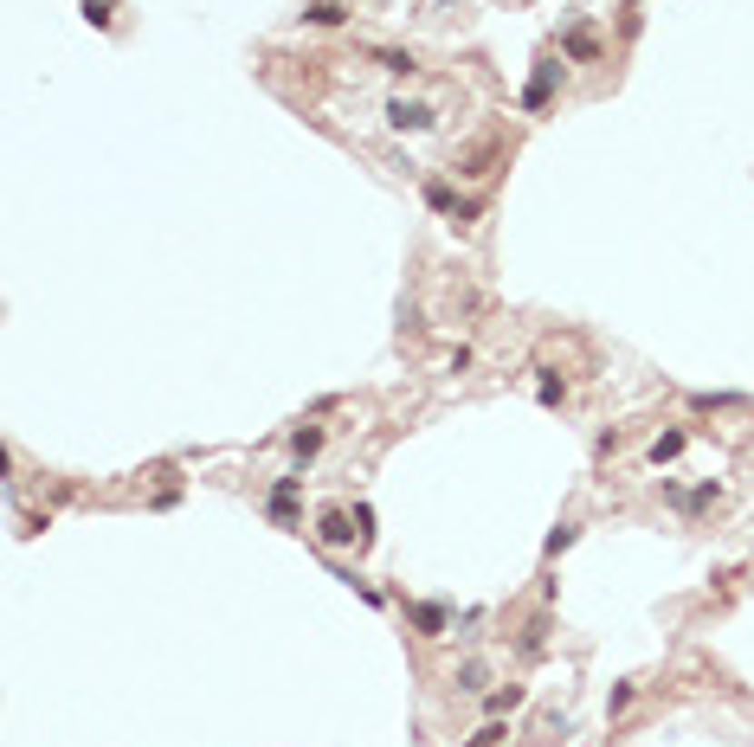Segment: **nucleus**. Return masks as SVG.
Wrapping results in <instances>:
<instances>
[{"label": "nucleus", "instance_id": "nucleus-10", "mask_svg": "<svg viewBox=\"0 0 754 747\" xmlns=\"http://www.w3.org/2000/svg\"><path fill=\"white\" fill-rule=\"evenodd\" d=\"M561 45H568V58H580V65H593V58H600V39H593L587 26H574V33H568Z\"/></svg>", "mask_w": 754, "mask_h": 747}, {"label": "nucleus", "instance_id": "nucleus-6", "mask_svg": "<svg viewBox=\"0 0 754 747\" xmlns=\"http://www.w3.org/2000/svg\"><path fill=\"white\" fill-rule=\"evenodd\" d=\"M406 619L420 625V638H445V625H451V619H445V606H432V600H420V606H406Z\"/></svg>", "mask_w": 754, "mask_h": 747}, {"label": "nucleus", "instance_id": "nucleus-8", "mask_svg": "<svg viewBox=\"0 0 754 747\" xmlns=\"http://www.w3.org/2000/svg\"><path fill=\"white\" fill-rule=\"evenodd\" d=\"M374 65L387 71V78H413V71H420V58H413V52H393V45H381V52H374Z\"/></svg>", "mask_w": 754, "mask_h": 747}, {"label": "nucleus", "instance_id": "nucleus-4", "mask_svg": "<svg viewBox=\"0 0 754 747\" xmlns=\"http://www.w3.org/2000/svg\"><path fill=\"white\" fill-rule=\"evenodd\" d=\"M316 542H322V548H349V542H362V522H349V509H322Z\"/></svg>", "mask_w": 754, "mask_h": 747}, {"label": "nucleus", "instance_id": "nucleus-7", "mask_svg": "<svg viewBox=\"0 0 754 747\" xmlns=\"http://www.w3.org/2000/svg\"><path fill=\"white\" fill-rule=\"evenodd\" d=\"M683 444H690V432H683V425H677V432H658L645 458H651V464H670V458H683Z\"/></svg>", "mask_w": 754, "mask_h": 747}, {"label": "nucleus", "instance_id": "nucleus-19", "mask_svg": "<svg viewBox=\"0 0 754 747\" xmlns=\"http://www.w3.org/2000/svg\"><path fill=\"white\" fill-rule=\"evenodd\" d=\"M78 7H84V20H91V26H110V7H104V0H78Z\"/></svg>", "mask_w": 754, "mask_h": 747}, {"label": "nucleus", "instance_id": "nucleus-12", "mask_svg": "<svg viewBox=\"0 0 754 747\" xmlns=\"http://www.w3.org/2000/svg\"><path fill=\"white\" fill-rule=\"evenodd\" d=\"M503 741H510V728H503V715H491V722L477 728V734H471L464 747H503Z\"/></svg>", "mask_w": 754, "mask_h": 747}, {"label": "nucleus", "instance_id": "nucleus-2", "mask_svg": "<svg viewBox=\"0 0 754 747\" xmlns=\"http://www.w3.org/2000/svg\"><path fill=\"white\" fill-rule=\"evenodd\" d=\"M555 78H561V65H555V58H535L529 85H522V110H529V116L548 110V97H555Z\"/></svg>", "mask_w": 754, "mask_h": 747}, {"label": "nucleus", "instance_id": "nucleus-16", "mask_svg": "<svg viewBox=\"0 0 754 747\" xmlns=\"http://www.w3.org/2000/svg\"><path fill=\"white\" fill-rule=\"evenodd\" d=\"M541 632H548V619H535V625L516 638V657H535V651H541Z\"/></svg>", "mask_w": 754, "mask_h": 747}, {"label": "nucleus", "instance_id": "nucleus-3", "mask_svg": "<svg viewBox=\"0 0 754 747\" xmlns=\"http://www.w3.org/2000/svg\"><path fill=\"white\" fill-rule=\"evenodd\" d=\"M420 194H426V206H432V213L458 219V226H471V219H477V200H458V194H451V181H426Z\"/></svg>", "mask_w": 754, "mask_h": 747}, {"label": "nucleus", "instance_id": "nucleus-5", "mask_svg": "<svg viewBox=\"0 0 754 747\" xmlns=\"http://www.w3.org/2000/svg\"><path fill=\"white\" fill-rule=\"evenodd\" d=\"M387 129H432V104H420V97H393L387 104Z\"/></svg>", "mask_w": 754, "mask_h": 747}, {"label": "nucleus", "instance_id": "nucleus-20", "mask_svg": "<svg viewBox=\"0 0 754 747\" xmlns=\"http://www.w3.org/2000/svg\"><path fill=\"white\" fill-rule=\"evenodd\" d=\"M632 7H639V0H632Z\"/></svg>", "mask_w": 754, "mask_h": 747}, {"label": "nucleus", "instance_id": "nucleus-1", "mask_svg": "<svg viewBox=\"0 0 754 747\" xmlns=\"http://www.w3.org/2000/svg\"><path fill=\"white\" fill-rule=\"evenodd\" d=\"M297 496H303V477L291 471V477H278V483H271V496H264V515L278 522V529H291V522H297Z\"/></svg>", "mask_w": 754, "mask_h": 747}, {"label": "nucleus", "instance_id": "nucleus-9", "mask_svg": "<svg viewBox=\"0 0 754 747\" xmlns=\"http://www.w3.org/2000/svg\"><path fill=\"white\" fill-rule=\"evenodd\" d=\"M316 452H322V425H297V432H291V458L303 464V458H316Z\"/></svg>", "mask_w": 754, "mask_h": 747}, {"label": "nucleus", "instance_id": "nucleus-14", "mask_svg": "<svg viewBox=\"0 0 754 747\" xmlns=\"http://www.w3.org/2000/svg\"><path fill=\"white\" fill-rule=\"evenodd\" d=\"M310 20H316V26H342V20H349V7H335V0H310Z\"/></svg>", "mask_w": 754, "mask_h": 747}, {"label": "nucleus", "instance_id": "nucleus-17", "mask_svg": "<svg viewBox=\"0 0 754 747\" xmlns=\"http://www.w3.org/2000/svg\"><path fill=\"white\" fill-rule=\"evenodd\" d=\"M574 535H580V529H574V522H561V529H555V535H548V554H561V548H574Z\"/></svg>", "mask_w": 754, "mask_h": 747}, {"label": "nucleus", "instance_id": "nucleus-11", "mask_svg": "<svg viewBox=\"0 0 754 747\" xmlns=\"http://www.w3.org/2000/svg\"><path fill=\"white\" fill-rule=\"evenodd\" d=\"M484 683H491V663L484 657H464L458 663V690H484Z\"/></svg>", "mask_w": 754, "mask_h": 747}, {"label": "nucleus", "instance_id": "nucleus-13", "mask_svg": "<svg viewBox=\"0 0 754 747\" xmlns=\"http://www.w3.org/2000/svg\"><path fill=\"white\" fill-rule=\"evenodd\" d=\"M484 709H491V715H510V709H522V683H510V690H491V696H484Z\"/></svg>", "mask_w": 754, "mask_h": 747}, {"label": "nucleus", "instance_id": "nucleus-18", "mask_svg": "<svg viewBox=\"0 0 754 747\" xmlns=\"http://www.w3.org/2000/svg\"><path fill=\"white\" fill-rule=\"evenodd\" d=\"M632 696H639L632 683H612V696H606V709H612V715H620V709H632Z\"/></svg>", "mask_w": 754, "mask_h": 747}, {"label": "nucleus", "instance_id": "nucleus-15", "mask_svg": "<svg viewBox=\"0 0 754 747\" xmlns=\"http://www.w3.org/2000/svg\"><path fill=\"white\" fill-rule=\"evenodd\" d=\"M535 400H541V406H561V400H568V387L555 381V374H541V381H535Z\"/></svg>", "mask_w": 754, "mask_h": 747}]
</instances>
